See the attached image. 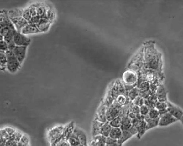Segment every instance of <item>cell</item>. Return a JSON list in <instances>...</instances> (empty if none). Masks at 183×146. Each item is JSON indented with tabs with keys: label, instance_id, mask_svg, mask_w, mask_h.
Segmentation results:
<instances>
[{
	"label": "cell",
	"instance_id": "25",
	"mask_svg": "<svg viewBox=\"0 0 183 146\" xmlns=\"http://www.w3.org/2000/svg\"><path fill=\"white\" fill-rule=\"evenodd\" d=\"M133 136L132 134L128 130L122 131L121 136L120 138L118 140V142L123 145V143L132 138Z\"/></svg>",
	"mask_w": 183,
	"mask_h": 146
},
{
	"label": "cell",
	"instance_id": "44",
	"mask_svg": "<svg viewBox=\"0 0 183 146\" xmlns=\"http://www.w3.org/2000/svg\"><path fill=\"white\" fill-rule=\"evenodd\" d=\"M5 129L10 136H12V135L14 134V133L16 131V130L14 128L10 127H6Z\"/></svg>",
	"mask_w": 183,
	"mask_h": 146
},
{
	"label": "cell",
	"instance_id": "50",
	"mask_svg": "<svg viewBox=\"0 0 183 146\" xmlns=\"http://www.w3.org/2000/svg\"><path fill=\"white\" fill-rule=\"evenodd\" d=\"M158 111L159 114V117L168 112L167 108L159 110Z\"/></svg>",
	"mask_w": 183,
	"mask_h": 146
},
{
	"label": "cell",
	"instance_id": "52",
	"mask_svg": "<svg viewBox=\"0 0 183 146\" xmlns=\"http://www.w3.org/2000/svg\"><path fill=\"white\" fill-rule=\"evenodd\" d=\"M0 36H1V41L3 40V39H4V37L1 34L0 35Z\"/></svg>",
	"mask_w": 183,
	"mask_h": 146
},
{
	"label": "cell",
	"instance_id": "35",
	"mask_svg": "<svg viewBox=\"0 0 183 146\" xmlns=\"http://www.w3.org/2000/svg\"><path fill=\"white\" fill-rule=\"evenodd\" d=\"M145 99L140 96H139L132 101L134 105L141 107L144 104Z\"/></svg>",
	"mask_w": 183,
	"mask_h": 146
},
{
	"label": "cell",
	"instance_id": "4",
	"mask_svg": "<svg viewBox=\"0 0 183 146\" xmlns=\"http://www.w3.org/2000/svg\"><path fill=\"white\" fill-rule=\"evenodd\" d=\"M122 107L113 103L112 106L107 108L106 118L107 121L110 122L119 115Z\"/></svg>",
	"mask_w": 183,
	"mask_h": 146
},
{
	"label": "cell",
	"instance_id": "29",
	"mask_svg": "<svg viewBox=\"0 0 183 146\" xmlns=\"http://www.w3.org/2000/svg\"><path fill=\"white\" fill-rule=\"evenodd\" d=\"M6 52L1 51L0 53V64H1V69L2 70H5L7 67V60L5 54Z\"/></svg>",
	"mask_w": 183,
	"mask_h": 146
},
{
	"label": "cell",
	"instance_id": "40",
	"mask_svg": "<svg viewBox=\"0 0 183 146\" xmlns=\"http://www.w3.org/2000/svg\"><path fill=\"white\" fill-rule=\"evenodd\" d=\"M0 49L1 51L5 52L8 51V43L4 40L1 41L0 42Z\"/></svg>",
	"mask_w": 183,
	"mask_h": 146
},
{
	"label": "cell",
	"instance_id": "26",
	"mask_svg": "<svg viewBox=\"0 0 183 146\" xmlns=\"http://www.w3.org/2000/svg\"><path fill=\"white\" fill-rule=\"evenodd\" d=\"M68 141L71 146H77L80 144L79 138L75 129L71 136L70 137Z\"/></svg>",
	"mask_w": 183,
	"mask_h": 146
},
{
	"label": "cell",
	"instance_id": "21",
	"mask_svg": "<svg viewBox=\"0 0 183 146\" xmlns=\"http://www.w3.org/2000/svg\"><path fill=\"white\" fill-rule=\"evenodd\" d=\"M159 119L160 117L156 119H152L149 118L148 115H146L144 117V120L147 123L146 130H149L158 126Z\"/></svg>",
	"mask_w": 183,
	"mask_h": 146
},
{
	"label": "cell",
	"instance_id": "31",
	"mask_svg": "<svg viewBox=\"0 0 183 146\" xmlns=\"http://www.w3.org/2000/svg\"><path fill=\"white\" fill-rule=\"evenodd\" d=\"M115 100L112 96L107 93L103 101L104 105L106 106L107 108H108L112 105L114 103Z\"/></svg>",
	"mask_w": 183,
	"mask_h": 146
},
{
	"label": "cell",
	"instance_id": "16",
	"mask_svg": "<svg viewBox=\"0 0 183 146\" xmlns=\"http://www.w3.org/2000/svg\"><path fill=\"white\" fill-rule=\"evenodd\" d=\"M75 128V123L73 121L71 122L64 127V132L63 133V138L64 139L68 141L70 137L73 134Z\"/></svg>",
	"mask_w": 183,
	"mask_h": 146
},
{
	"label": "cell",
	"instance_id": "48",
	"mask_svg": "<svg viewBox=\"0 0 183 146\" xmlns=\"http://www.w3.org/2000/svg\"><path fill=\"white\" fill-rule=\"evenodd\" d=\"M36 8L35 6H32L29 8L30 13L32 17L35 16L37 15Z\"/></svg>",
	"mask_w": 183,
	"mask_h": 146
},
{
	"label": "cell",
	"instance_id": "3",
	"mask_svg": "<svg viewBox=\"0 0 183 146\" xmlns=\"http://www.w3.org/2000/svg\"><path fill=\"white\" fill-rule=\"evenodd\" d=\"M107 93L115 100L119 95L126 94L125 85L120 80H117L113 83Z\"/></svg>",
	"mask_w": 183,
	"mask_h": 146
},
{
	"label": "cell",
	"instance_id": "11",
	"mask_svg": "<svg viewBox=\"0 0 183 146\" xmlns=\"http://www.w3.org/2000/svg\"><path fill=\"white\" fill-rule=\"evenodd\" d=\"M11 20L16 27L17 31L21 33L23 28L28 23V21L24 18L22 16L10 18Z\"/></svg>",
	"mask_w": 183,
	"mask_h": 146
},
{
	"label": "cell",
	"instance_id": "14",
	"mask_svg": "<svg viewBox=\"0 0 183 146\" xmlns=\"http://www.w3.org/2000/svg\"><path fill=\"white\" fill-rule=\"evenodd\" d=\"M156 94L158 101L161 102L167 101V91L162 84H160L158 86Z\"/></svg>",
	"mask_w": 183,
	"mask_h": 146
},
{
	"label": "cell",
	"instance_id": "41",
	"mask_svg": "<svg viewBox=\"0 0 183 146\" xmlns=\"http://www.w3.org/2000/svg\"><path fill=\"white\" fill-rule=\"evenodd\" d=\"M41 18V16L40 15L37 14L35 16L32 17L30 20L28 21V23H38L40 21Z\"/></svg>",
	"mask_w": 183,
	"mask_h": 146
},
{
	"label": "cell",
	"instance_id": "33",
	"mask_svg": "<svg viewBox=\"0 0 183 146\" xmlns=\"http://www.w3.org/2000/svg\"><path fill=\"white\" fill-rule=\"evenodd\" d=\"M122 118L120 116L117 117L109 122V123L112 128H120L121 124Z\"/></svg>",
	"mask_w": 183,
	"mask_h": 146
},
{
	"label": "cell",
	"instance_id": "9",
	"mask_svg": "<svg viewBox=\"0 0 183 146\" xmlns=\"http://www.w3.org/2000/svg\"><path fill=\"white\" fill-rule=\"evenodd\" d=\"M107 107L104 105L103 100L98 108L95 113L94 119L97 120L102 123H105L107 121L106 118Z\"/></svg>",
	"mask_w": 183,
	"mask_h": 146
},
{
	"label": "cell",
	"instance_id": "37",
	"mask_svg": "<svg viewBox=\"0 0 183 146\" xmlns=\"http://www.w3.org/2000/svg\"><path fill=\"white\" fill-rule=\"evenodd\" d=\"M23 135L21 133L19 132L18 131H16V132L14 133V134L12 135V136L15 141L17 143H18L20 141Z\"/></svg>",
	"mask_w": 183,
	"mask_h": 146
},
{
	"label": "cell",
	"instance_id": "34",
	"mask_svg": "<svg viewBox=\"0 0 183 146\" xmlns=\"http://www.w3.org/2000/svg\"><path fill=\"white\" fill-rule=\"evenodd\" d=\"M148 115L149 118L152 119H156L159 117V111L156 108L150 110Z\"/></svg>",
	"mask_w": 183,
	"mask_h": 146
},
{
	"label": "cell",
	"instance_id": "22",
	"mask_svg": "<svg viewBox=\"0 0 183 146\" xmlns=\"http://www.w3.org/2000/svg\"><path fill=\"white\" fill-rule=\"evenodd\" d=\"M132 125V119L128 116L122 118L120 128L122 131L128 130Z\"/></svg>",
	"mask_w": 183,
	"mask_h": 146
},
{
	"label": "cell",
	"instance_id": "6",
	"mask_svg": "<svg viewBox=\"0 0 183 146\" xmlns=\"http://www.w3.org/2000/svg\"><path fill=\"white\" fill-rule=\"evenodd\" d=\"M132 124L136 127L138 132L137 134V138L139 139L141 138L146 131L147 123L145 120H139L137 119L132 120Z\"/></svg>",
	"mask_w": 183,
	"mask_h": 146
},
{
	"label": "cell",
	"instance_id": "49",
	"mask_svg": "<svg viewBox=\"0 0 183 146\" xmlns=\"http://www.w3.org/2000/svg\"><path fill=\"white\" fill-rule=\"evenodd\" d=\"M57 146H71L68 141L63 139L61 141Z\"/></svg>",
	"mask_w": 183,
	"mask_h": 146
},
{
	"label": "cell",
	"instance_id": "36",
	"mask_svg": "<svg viewBox=\"0 0 183 146\" xmlns=\"http://www.w3.org/2000/svg\"><path fill=\"white\" fill-rule=\"evenodd\" d=\"M166 102H161L158 101L156 103V108L158 110L167 108V105Z\"/></svg>",
	"mask_w": 183,
	"mask_h": 146
},
{
	"label": "cell",
	"instance_id": "12",
	"mask_svg": "<svg viewBox=\"0 0 183 146\" xmlns=\"http://www.w3.org/2000/svg\"><path fill=\"white\" fill-rule=\"evenodd\" d=\"M27 47L22 46H16L13 51L21 64L25 58Z\"/></svg>",
	"mask_w": 183,
	"mask_h": 146
},
{
	"label": "cell",
	"instance_id": "13",
	"mask_svg": "<svg viewBox=\"0 0 183 146\" xmlns=\"http://www.w3.org/2000/svg\"><path fill=\"white\" fill-rule=\"evenodd\" d=\"M107 137L100 134L93 137L88 146H106Z\"/></svg>",
	"mask_w": 183,
	"mask_h": 146
},
{
	"label": "cell",
	"instance_id": "8",
	"mask_svg": "<svg viewBox=\"0 0 183 146\" xmlns=\"http://www.w3.org/2000/svg\"><path fill=\"white\" fill-rule=\"evenodd\" d=\"M13 40L17 46H27L29 45L31 40L21 33L17 32L15 33Z\"/></svg>",
	"mask_w": 183,
	"mask_h": 146
},
{
	"label": "cell",
	"instance_id": "45",
	"mask_svg": "<svg viewBox=\"0 0 183 146\" xmlns=\"http://www.w3.org/2000/svg\"><path fill=\"white\" fill-rule=\"evenodd\" d=\"M128 130L132 134L133 136H135V135H137L138 133V132H137L136 127L133 125Z\"/></svg>",
	"mask_w": 183,
	"mask_h": 146
},
{
	"label": "cell",
	"instance_id": "28",
	"mask_svg": "<svg viewBox=\"0 0 183 146\" xmlns=\"http://www.w3.org/2000/svg\"><path fill=\"white\" fill-rule=\"evenodd\" d=\"M126 94L128 96L131 101H133L139 95V89L137 87H135L129 92H126Z\"/></svg>",
	"mask_w": 183,
	"mask_h": 146
},
{
	"label": "cell",
	"instance_id": "18",
	"mask_svg": "<svg viewBox=\"0 0 183 146\" xmlns=\"http://www.w3.org/2000/svg\"><path fill=\"white\" fill-rule=\"evenodd\" d=\"M131 102L128 96L124 94L118 96L115 99L114 103L117 105L122 107L128 105Z\"/></svg>",
	"mask_w": 183,
	"mask_h": 146
},
{
	"label": "cell",
	"instance_id": "19",
	"mask_svg": "<svg viewBox=\"0 0 183 146\" xmlns=\"http://www.w3.org/2000/svg\"><path fill=\"white\" fill-rule=\"evenodd\" d=\"M75 129L81 144L86 146H88V138H87V136L86 133L83 130L77 127H75Z\"/></svg>",
	"mask_w": 183,
	"mask_h": 146
},
{
	"label": "cell",
	"instance_id": "27",
	"mask_svg": "<svg viewBox=\"0 0 183 146\" xmlns=\"http://www.w3.org/2000/svg\"><path fill=\"white\" fill-rule=\"evenodd\" d=\"M122 133V130L120 128H112L109 137L118 140L120 138Z\"/></svg>",
	"mask_w": 183,
	"mask_h": 146
},
{
	"label": "cell",
	"instance_id": "17",
	"mask_svg": "<svg viewBox=\"0 0 183 146\" xmlns=\"http://www.w3.org/2000/svg\"><path fill=\"white\" fill-rule=\"evenodd\" d=\"M14 26L9 16L8 13L4 11L1 13V28L7 27V26Z\"/></svg>",
	"mask_w": 183,
	"mask_h": 146
},
{
	"label": "cell",
	"instance_id": "2",
	"mask_svg": "<svg viewBox=\"0 0 183 146\" xmlns=\"http://www.w3.org/2000/svg\"><path fill=\"white\" fill-rule=\"evenodd\" d=\"M7 58V68L11 73H14L16 72L20 67V63L17 59L13 51H8L6 52Z\"/></svg>",
	"mask_w": 183,
	"mask_h": 146
},
{
	"label": "cell",
	"instance_id": "47",
	"mask_svg": "<svg viewBox=\"0 0 183 146\" xmlns=\"http://www.w3.org/2000/svg\"><path fill=\"white\" fill-rule=\"evenodd\" d=\"M0 135L1 136L4 137L7 139V140L9 138L10 136L7 132H6L5 129H2L1 130V133H0Z\"/></svg>",
	"mask_w": 183,
	"mask_h": 146
},
{
	"label": "cell",
	"instance_id": "53",
	"mask_svg": "<svg viewBox=\"0 0 183 146\" xmlns=\"http://www.w3.org/2000/svg\"><path fill=\"white\" fill-rule=\"evenodd\" d=\"M180 121L181 122V123L183 125V118L182 119H181V120Z\"/></svg>",
	"mask_w": 183,
	"mask_h": 146
},
{
	"label": "cell",
	"instance_id": "51",
	"mask_svg": "<svg viewBox=\"0 0 183 146\" xmlns=\"http://www.w3.org/2000/svg\"><path fill=\"white\" fill-rule=\"evenodd\" d=\"M106 146H122L121 144L119 143L118 142L111 144H106Z\"/></svg>",
	"mask_w": 183,
	"mask_h": 146
},
{
	"label": "cell",
	"instance_id": "39",
	"mask_svg": "<svg viewBox=\"0 0 183 146\" xmlns=\"http://www.w3.org/2000/svg\"><path fill=\"white\" fill-rule=\"evenodd\" d=\"M149 109L147 107L144 105L140 107V114L143 116H145L149 114Z\"/></svg>",
	"mask_w": 183,
	"mask_h": 146
},
{
	"label": "cell",
	"instance_id": "24",
	"mask_svg": "<svg viewBox=\"0 0 183 146\" xmlns=\"http://www.w3.org/2000/svg\"><path fill=\"white\" fill-rule=\"evenodd\" d=\"M112 128V126L110 125L109 122L107 121L106 123H104L101 128V134L106 137L109 136Z\"/></svg>",
	"mask_w": 183,
	"mask_h": 146
},
{
	"label": "cell",
	"instance_id": "23",
	"mask_svg": "<svg viewBox=\"0 0 183 146\" xmlns=\"http://www.w3.org/2000/svg\"><path fill=\"white\" fill-rule=\"evenodd\" d=\"M37 27L41 32L46 31L49 29L50 22L49 19L41 18L39 22L36 24Z\"/></svg>",
	"mask_w": 183,
	"mask_h": 146
},
{
	"label": "cell",
	"instance_id": "46",
	"mask_svg": "<svg viewBox=\"0 0 183 146\" xmlns=\"http://www.w3.org/2000/svg\"><path fill=\"white\" fill-rule=\"evenodd\" d=\"M118 140L113 139L110 137H107L106 144H111L117 142Z\"/></svg>",
	"mask_w": 183,
	"mask_h": 146
},
{
	"label": "cell",
	"instance_id": "30",
	"mask_svg": "<svg viewBox=\"0 0 183 146\" xmlns=\"http://www.w3.org/2000/svg\"><path fill=\"white\" fill-rule=\"evenodd\" d=\"M139 90V93H143L147 92L150 90V83L146 81H144L137 87Z\"/></svg>",
	"mask_w": 183,
	"mask_h": 146
},
{
	"label": "cell",
	"instance_id": "54",
	"mask_svg": "<svg viewBox=\"0 0 183 146\" xmlns=\"http://www.w3.org/2000/svg\"><path fill=\"white\" fill-rule=\"evenodd\" d=\"M77 146H84V145H82V144H80V145H78Z\"/></svg>",
	"mask_w": 183,
	"mask_h": 146
},
{
	"label": "cell",
	"instance_id": "1",
	"mask_svg": "<svg viewBox=\"0 0 183 146\" xmlns=\"http://www.w3.org/2000/svg\"><path fill=\"white\" fill-rule=\"evenodd\" d=\"M64 127L58 126L50 131L48 136L51 146H57L61 141L64 139L63 133Z\"/></svg>",
	"mask_w": 183,
	"mask_h": 146
},
{
	"label": "cell",
	"instance_id": "15",
	"mask_svg": "<svg viewBox=\"0 0 183 146\" xmlns=\"http://www.w3.org/2000/svg\"><path fill=\"white\" fill-rule=\"evenodd\" d=\"M41 32L37 27L36 24L32 23H28L27 25L23 28L21 33L24 34L38 33Z\"/></svg>",
	"mask_w": 183,
	"mask_h": 146
},
{
	"label": "cell",
	"instance_id": "32",
	"mask_svg": "<svg viewBox=\"0 0 183 146\" xmlns=\"http://www.w3.org/2000/svg\"><path fill=\"white\" fill-rule=\"evenodd\" d=\"M17 32L16 29H10L4 37V40L8 43L10 41L13 40L14 37L15 33Z\"/></svg>",
	"mask_w": 183,
	"mask_h": 146
},
{
	"label": "cell",
	"instance_id": "5",
	"mask_svg": "<svg viewBox=\"0 0 183 146\" xmlns=\"http://www.w3.org/2000/svg\"><path fill=\"white\" fill-rule=\"evenodd\" d=\"M122 79L124 84L133 85L136 83L137 77L136 73L133 71L127 70L124 72Z\"/></svg>",
	"mask_w": 183,
	"mask_h": 146
},
{
	"label": "cell",
	"instance_id": "38",
	"mask_svg": "<svg viewBox=\"0 0 183 146\" xmlns=\"http://www.w3.org/2000/svg\"><path fill=\"white\" fill-rule=\"evenodd\" d=\"M22 17L28 21H29L30 20L32 16L30 13L29 8H27V9H26L24 11L23 13Z\"/></svg>",
	"mask_w": 183,
	"mask_h": 146
},
{
	"label": "cell",
	"instance_id": "7",
	"mask_svg": "<svg viewBox=\"0 0 183 146\" xmlns=\"http://www.w3.org/2000/svg\"><path fill=\"white\" fill-rule=\"evenodd\" d=\"M168 112L172 116L178 120L181 121L183 118V110L178 107V106L174 105L170 102L167 101Z\"/></svg>",
	"mask_w": 183,
	"mask_h": 146
},
{
	"label": "cell",
	"instance_id": "42",
	"mask_svg": "<svg viewBox=\"0 0 183 146\" xmlns=\"http://www.w3.org/2000/svg\"><path fill=\"white\" fill-rule=\"evenodd\" d=\"M8 43V51H13L17 46L14 42V40H12Z\"/></svg>",
	"mask_w": 183,
	"mask_h": 146
},
{
	"label": "cell",
	"instance_id": "20",
	"mask_svg": "<svg viewBox=\"0 0 183 146\" xmlns=\"http://www.w3.org/2000/svg\"><path fill=\"white\" fill-rule=\"evenodd\" d=\"M103 123L97 120H93L92 128V137L101 134V128Z\"/></svg>",
	"mask_w": 183,
	"mask_h": 146
},
{
	"label": "cell",
	"instance_id": "10",
	"mask_svg": "<svg viewBox=\"0 0 183 146\" xmlns=\"http://www.w3.org/2000/svg\"><path fill=\"white\" fill-rule=\"evenodd\" d=\"M178 120L170 114L169 112L160 117L159 126H166L175 122Z\"/></svg>",
	"mask_w": 183,
	"mask_h": 146
},
{
	"label": "cell",
	"instance_id": "43",
	"mask_svg": "<svg viewBox=\"0 0 183 146\" xmlns=\"http://www.w3.org/2000/svg\"><path fill=\"white\" fill-rule=\"evenodd\" d=\"M29 138L27 135L23 134L21 139L20 142L26 145H28Z\"/></svg>",
	"mask_w": 183,
	"mask_h": 146
}]
</instances>
